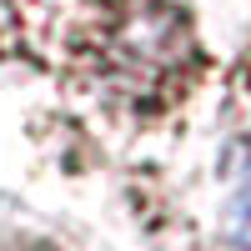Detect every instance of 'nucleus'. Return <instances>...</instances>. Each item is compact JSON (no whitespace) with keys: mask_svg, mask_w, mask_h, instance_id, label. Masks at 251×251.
Returning a JSON list of instances; mask_svg holds the SVG:
<instances>
[{"mask_svg":"<svg viewBox=\"0 0 251 251\" xmlns=\"http://www.w3.org/2000/svg\"><path fill=\"white\" fill-rule=\"evenodd\" d=\"M221 231H226V241H231V246L251 251V161L241 166L231 196H226V206H221Z\"/></svg>","mask_w":251,"mask_h":251,"instance_id":"nucleus-1","label":"nucleus"}]
</instances>
